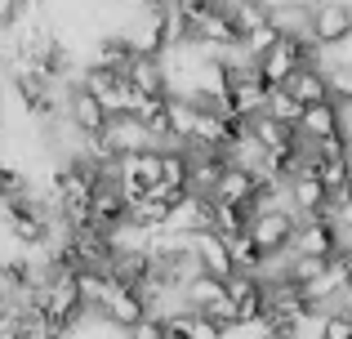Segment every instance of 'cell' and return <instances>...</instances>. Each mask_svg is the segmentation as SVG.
<instances>
[{
  "instance_id": "1",
  "label": "cell",
  "mask_w": 352,
  "mask_h": 339,
  "mask_svg": "<svg viewBox=\"0 0 352 339\" xmlns=\"http://www.w3.org/2000/svg\"><path fill=\"white\" fill-rule=\"evenodd\" d=\"M339 250H344V232L326 215L299 219V228L290 237V254H299V259H335Z\"/></svg>"
},
{
  "instance_id": "2",
  "label": "cell",
  "mask_w": 352,
  "mask_h": 339,
  "mask_svg": "<svg viewBox=\"0 0 352 339\" xmlns=\"http://www.w3.org/2000/svg\"><path fill=\"white\" fill-rule=\"evenodd\" d=\"M294 228H299V215L285 206H272V210H254V219H250V237H254L258 245H263L272 259H281V254H290V237Z\"/></svg>"
},
{
  "instance_id": "3",
  "label": "cell",
  "mask_w": 352,
  "mask_h": 339,
  "mask_svg": "<svg viewBox=\"0 0 352 339\" xmlns=\"http://www.w3.org/2000/svg\"><path fill=\"white\" fill-rule=\"evenodd\" d=\"M116 179H120V188H125V197H129V210H134V201H143L147 188L161 183V148H143V152L120 157L116 161Z\"/></svg>"
},
{
  "instance_id": "4",
  "label": "cell",
  "mask_w": 352,
  "mask_h": 339,
  "mask_svg": "<svg viewBox=\"0 0 352 339\" xmlns=\"http://www.w3.org/2000/svg\"><path fill=\"white\" fill-rule=\"evenodd\" d=\"M308 36L321 50H339L352 41V0H317Z\"/></svg>"
},
{
  "instance_id": "5",
  "label": "cell",
  "mask_w": 352,
  "mask_h": 339,
  "mask_svg": "<svg viewBox=\"0 0 352 339\" xmlns=\"http://www.w3.org/2000/svg\"><path fill=\"white\" fill-rule=\"evenodd\" d=\"M143 317H147V295L138 286H125V281L112 277V290H107V299H103V322L125 335L129 326H138Z\"/></svg>"
},
{
  "instance_id": "6",
  "label": "cell",
  "mask_w": 352,
  "mask_h": 339,
  "mask_svg": "<svg viewBox=\"0 0 352 339\" xmlns=\"http://www.w3.org/2000/svg\"><path fill=\"white\" fill-rule=\"evenodd\" d=\"M125 219H129V197H125V188H120L116 174H107V179L94 188V197H89V223H98L107 232V228L125 223Z\"/></svg>"
},
{
  "instance_id": "7",
  "label": "cell",
  "mask_w": 352,
  "mask_h": 339,
  "mask_svg": "<svg viewBox=\"0 0 352 339\" xmlns=\"http://www.w3.org/2000/svg\"><path fill=\"white\" fill-rule=\"evenodd\" d=\"M188 241H192V254L201 259L206 272H214V277H232V272H236L232 245H228V237L219 232V228H201V232H192Z\"/></svg>"
},
{
  "instance_id": "8",
  "label": "cell",
  "mask_w": 352,
  "mask_h": 339,
  "mask_svg": "<svg viewBox=\"0 0 352 339\" xmlns=\"http://www.w3.org/2000/svg\"><path fill=\"white\" fill-rule=\"evenodd\" d=\"M120 32L134 41L138 54H165V50H170V36H165V9H138Z\"/></svg>"
},
{
  "instance_id": "9",
  "label": "cell",
  "mask_w": 352,
  "mask_h": 339,
  "mask_svg": "<svg viewBox=\"0 0 352 339\" xmlns=\"http://www.w3.org/2000/svg\"><path fill=\"white\" fill-rule=\"evenodd\" d=\"M107 103L94 94V89H85V85H72V94H67V121L76 125L80 134H98L107 125Z\"/></svg>"
},
{
  "instance_id": "10",
  "label": "cell",
  "mask_w": 352,
  "mask_h": 339,
  "mask_svg": "<svg viewBox=\"0 0 352 339\" xmlns=\"http://www.w3.org/2000/svg\"><path fill=\"white\" fill-rule=\"evenodd\" d=\"M214 206H219L214 192H197V188H192L188 197L174 206L170 223L179 228V232H201V228H214Z\"/></svg>"
},
{
  "instance_id": "11",
  "label": "cell",
  "mask_w": 352,
  "mask_h": 339,
  "mask_svg": "<svg viewBox=\"0 0 352 339\" xmlns=\"http://www.w3.org/2000/svg\"><path fill=\"white\" fill-rule=\"evenodd\" d=\"M348 130V116H344V103L335 98H321V103H308L299 116V134L303 139H326V134H339Z\"/></svg>"
},
{
  "instance_id": "12",
  "label": "cell",
  "mask_w": 352,
  "mask_h": 339,
  "mask_svg": "<svg viewBox=\"0 0 352 339\" xmlns=\"http://www.w3.org/2000/svg\"><path fill=\"white\" fill-rule=\"evenodd\" d=\"M326 206H330V192H326V183L317 179V174H308V170H299L290 179V210L299 219H312V215H326Z\"/></svg>"
},
{
  "instance_id": "13",
  "label": "cell",
  "mask_w": 352,
  "mask_h": 339,
  "mask_svg": "<svg viewBox=\"0 0 352 339\" xmlns=\"http://www.w3.org/2000/svg\"><path fill=\"white\" fill-rule=\"evenodd\" d=\"M188 157H192V188L197 192H214L219 174L232 166V157L223 148H197V143H188Z\"/></svg>"
},
{
  "instance_id": "14",
  "label": "cell",
  "mask_w": 352,
  "mask_h": 339,
  "mask_svg": "<svg viewBox=\"0 0 352 339\" xmlns=\"http://www.w3.org/2000/svg\"><path fill=\"white\" fill-rule=\"evenodd\" d=\"M250 130H254V139L263 143L267 152H281V148H290V143H299V125H290V121H281V116H272L267 107L250 116Z\"/></svg>"
},
{
  "instance_id": "15",
  "label": "cell",
  "mask_w": 352,
  "mask_h": 339,
  "mask_svg": "<svg viewBox=\"0 0 352 339\" xmlns=\"http://www.w3.org/2000/svg\"><path fill=\"white\" fill-rule=\"evenodd\" d=\"M285 89H290V94L299 98L303 107H308V103H321V98H330V85H326V63H321V58L303 63V67L294 72L290 80H285Z\"/></svg>"
},
{
  "instance_id": "16",
  "label": "cell",
  "mask_w": 352,
  "mask_h": 339,
  "mask_svg": "<svg viewBox=\"0 0 352 339\" xmlns=\"http://www.w3.org/2000/svg\"><path fill=\"white\" fill-rule=\"evenodd\" d=\"M125 76L134 80L143 94H170V72H165L161 54H134V63H129Z\"/></svg>"
},
{
  "instance_id": "17",
  "label": "cell",
  "mask_w": 352,
  "mask_h": 339,
  "mask_svg": "<svg viewBox=\"0 0 352 339\" xmlns=\"http://www.w3.org/2000/svg\"><path fill=\"white\" fill-rule=\"evenodd\" d=\"M183 295H188V308H197V313H210L214 304H223V299H228V277L197 272V277L183 286Z\"/></svg>"
},
{
  "instance_id": "18",
  "label": "cell",
  "mask_w": 352,
  "mask_h": 339,
  "mask_svg": "<svg viewBox=\"0 0 352 339\" xmlns=\"http://www.w3.org/2000/svg\"><path fill=\"white\" fill-rule=\"evenodd\" d=\"M254 183H258V174L254 170H245V166H228L223 174H219V183H214V197L219 201H254Z\"/></svg>"
},
{
  "instance_id": "19",
  "label": "cell",
  "mask_w": 352,
  "mask_h": 339,
  "mask_svg": "<svg viewBox=\"0 0 352 339\" xmlns=\"http://www.w3.org/2000/svg\"><path fill=\"white\" fill-rule=\"evenodd\" d=\"M76 286H80V299L89 304V313H103V299L112 290V272L107 268H76Z\"/></svg>"
},
{
  "instance_id": "20",
  "label": "cell",
  "mask_w": 352,
  "mask_h": 339,
  "mask_svg": "<svg viewBox=\"0 0 352 339\" xmlns=\"http://www.w3.org/2000/svg\"><path fill=\"white\" fill-rule=\"evenodd\" d=\"M250 219H254V201H219V206H214V228L223 237L245 232Z\"/></svg>"
},
{
  "instance_id": "21",
  "label": "cell",
  "mask_w": 352,
  "mask_h": 339,
  "mask_svg": "<svg viewBox=\"0 0 352 339\" xmlns=\"http://www.w3.org/2000/svg\"><path fill=\"white\" fill-rule=\"evenodd\" d=\"M281 23H276V18H267V23H258V27H250V32L245 36H241V50H245L250 54V58H263V54L267 50H272V45L276 41H281Z\"/></svg>"
},
{
  "instance_id": "22",
  "label": "cell",
  "mask_w": 352,
  "mask_h": 339,
  "mask_svg": "<svg viewBox=\"0 0 352 339\" xmlns=\"http://www.w3.org/2000/svg\"><path fill=\"white\" fill-rule=\"evenodd\" d=\"M317 179L326 183V192H330V197H335V192H344L348 183H352V152H344V157H321Z\"/></svg>"
},
{
  "instance_id": "23",
  "label": "cell",
  "mask_w": 352,
  "mask_h": 339,
  "mask_svg": "<svg viewBox=\"0 0 352 339\" xmlns=\"http://www.w3.org/2000/svg\"><path fill=\"white\" fill-rule=\"evenodd\" d=\"M326 85H330V98H335V103L352 107V63L348 58L326 63Z\"/></svg>"
},
{
  "instance_id": "24",
  "label": "cell",
  "mask_w": 352,
  "mask_h": 339,
  "mask_svg": "<svg viewBox=\"0 0 352 339\" xmlns=\"http://www.w3.org/2000/svg\"><path fill=\"white\" fill-rule=\"evenodd\" d=\"M129 215H134V219H138L143 228H165V223H170V215H174V206H170V201H161V197H152V192H147L143 201H134V210H129Z\"/></svg>"
},
{
  "instance_id": "25",
  "label": "cell",
  "mask_w": 352,
  "mask_h": 339,
  "mask_svg": "<svg viewBox=\"0 0 352 339\" xmlns=\"http://www.w3.org/2000/svg\"><path fill=\"white\" fill-rule=\"evenodd\" d=\"M267 112H272V116H281V121H290V125H299L303 103H299V98H294L285 85H276V89H272V98H267Z\"/></svg>"
},
{
  "instance_id": "26",
  "label": "cell",
  "mask_w": 352,
  "mask_h": 339,
  "mask_svg": "<svg viewBox=\"0 0 352 339\" xmlns=\"http://www.w3.org/2000/svg\"><path fill=\"white\" fill-rule=\"evenodd\" d=\"M321 339H352V313H344V308L321 313Z\"/></svg>"
},
{
  "instance_id": "27",
  "label": "cell",
  "mask_w": 352,
  "mask_h": 339,
  "mask_svg": "<svg viewBox=\"0 0 352 339\" xmlns=\"http://www.w3.org/2000/svg\"><path fill=\"white\" fill-rule=\"evenodd\" d=\"M125 339H170V326H165V317H156V313H147L138 326H129Z\"/></svg>"
},
{
  "instance_id": "28",
  "label": "cell",
  "mask_w": 352,
  "mask_h": 339,
  "mask_svg": "<svg viewBox=\"0 0 352 339\" xmlns=\"http://www.w3.org/2000/svg\"><path fill=\"white\" fill-rule=\"evenodd\" d=\"M0 201H5V188H0Z\"/></svg>"
}]
</instances>
